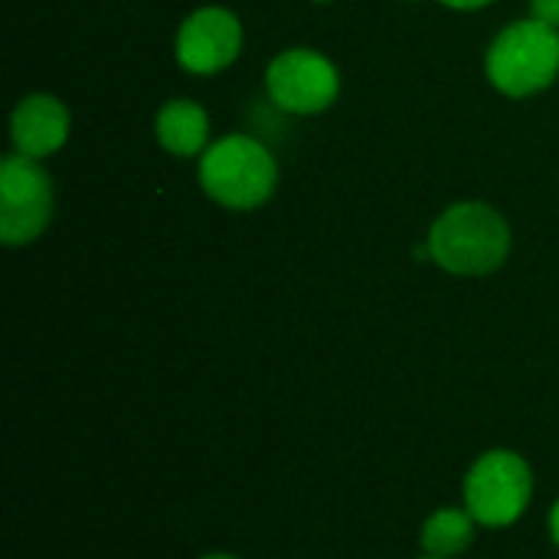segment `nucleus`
<instances>
[{
	"label": "nucleus",
	"instance_id": "nucleus-1",
	"mask_svg": "<svg viewBox=\"0 0 559 559\" xmlns=\"http://www.w3.org/2000/svg\"><path fill=\"white\" fill-rule=\"evenodd\" d=\"M432 262L462 278H481L498 272L511 255V229L504 216L478 200L449 206L426 239Z\"/></svg>",
	"mask_w": 559,
	"mask_h": 559
},
{
	"label": "nucleus",
	"instance_id": "nucleus-2",
	"mask_svg": "<svg viewBox=\"0 0 559 559\" xmlns=\"http://www.w3.org/2000/svg\"><path fill=\"white\" fill-rule=\"evenodd\" d=\"M200 187L226 210H259L278 187V164L262 141L226 134L200 154Z\"/></svg>",
	"mask_w": 559,
	"mask_h": 559
},
{
	"label": "nucleus",
	"instance_id": "nucleus-3",
	"mask_svg": "<svg viewBox=\"0 0 559 559\" xmlns=\"http://www.w3.org/2000/svg\"><path fill=\"white\" fill-rule=\"evenodd\" d=\"M485 72L491 85L511 98L550 88L559 75V29L534 16L504 26L488 46Z\"/></svg>",
	"mask_w": 559,
	"mask_h": 559
},
{
	"label": "nucleus",
	"instance_id": "nucleus-4",
	"mask_svg": "<svg viewBox=\"0 0 559 559\" xmlns=\"http://www.w3.org/2000/svg\"><path fill=\"white\" fill-rule=\"evenodd\" d=\"M462 501L478 527H511L534 501V472L521 452L488 449L472 462L462 481Z\"/></svg>",
	"mask_w": 559,
	"mask_h": 559
},
{
	"label": "nucleus",
	"instance_id": "nucleus-5",
	"mask_svg": "<svg viewBox=\"0 0 559 559\" xmlns=\"http://www.w3.org/2000/svg\"><path fill=\"white\" fill-rule=\"evenodd\" d=\"M52 223V180L39 160L7 154L0 164V239L29 246Z\"/></svg>",
	"mask_w": 559,
	"mask_h": 559
},
{
	"label": "nucleus",
	"instance_id": "nucleus-6",
	"mask_svg": "<svg viewBox=\"0 0 559 559\" xmlns=\"http://www.w3.org/2000/svg\"><path fill=\"white\" fill-rule=\"evenodd\" d=\"M269 98L288 115H318L328 111L341 95L337 66L314 49H285L269 62L265 72Z\"/></svg>",
	"mask_w": 559,
	"mask_h": 559
},
{
	"label": "nucleus",
	"instance_id": "nucleus-7",
	"mask_svg": "<svg viewBox=\"0 0 559 559\" xmlns=\"http://www.w3.org/2000/svg\"><path fill=\"white\" fill-rule=\"evenodd\" d=\"M242 23L226 7H200L190 13L174 39L177 62L193 75H216L239 59Z\"/></svg>",
	"mask_w": 559,
	"mask_h": 559
},
{
	"label": "nucleus",
	"instance_id": "nucleus-8",
	"mask_svg": "<svg viewBox=\"0 0 559 559\" xmlns=\"http://www.w3.org/2000/svg\"><path fill=\"white\" fill-rule=\"evenodd\" d=\"M69 108L56 98V95H26L20 98V105L10 115V141L13 151L33 160L52 157L66 138H69Z\"/></svg>",
	"mask_w": 559,
	"mask_h": 559
},
{
	"label": "nucleus",
	"instance_id": "nucleus-9",
	"mask_svg": "<svg viewBox=\"0 0 559 559\" xmlns=\"http://www.w3.org/2000/svg\"><path fill=\"white\" fill-rule=\"evenodd\" d=\"M157 144L174 157H197L210 147V115L190 98H174L157 111Z\"/></svg>",
	"mask_w": 559,
	"mask_h": 559
},
{
	"label": "nucleus",
	"instance_id": "nucleus-10",
	"mask_svg": "<svg viewBox=\"0 0 559 559\" xmlns=\"http://www.w3.org/2000/svg\"><path fill=\"white\" fill-rule=\"evenodd\" d=\"M475 534H478V521L468 514L465 504L462 508H439L426 518L419 544L432 557L455 559L472 550Z\"/></svg>",
	"mask_w": 559,
	"mask_h": 559
},
{
	"label": "nucleus",
	"instance_id": "nucleus-11",
	"mask_svg": "<svg viewBox=\"0 0 559 559\" xmlns=\"http://www.w3.org/2000/svg\"><path fill=\"white\" fill-rule=\"evenodd\" d=\"M531 16L559 29V0H531Z\"/></svg>",
	"mask_w": 559,
	"mask_h": 559
},
{
	"label": "nucleus",
	"instance_id": "nucleus-12",
	"mask_svg": "<svg viewBox=\"0 0 559 559\" xmlns=\"http://www.w3.org/2000/svg\"><path fill=\"white\" fill-rule=\"evenodd\" d=\"M439 3H445L452 10H481V7H488L495 0H439Z\"/></svg>",
	"mask_w": 559,
	"mask_h": 559
},
{
	"label": "nucleus",
	"instance_id": "nucleus-13",
	"mask_svg": "<svg viewBox=\"0 0 559 559\" xmlns=\"http://www.w3.org/2000/svg\"><path fill=\"white\" fill-rule=\"evenodd\" d=\"M547 524H550V540L557 544L559 550V501L550 508V521H547Z\"/></svg>",
	"mask_w": 559,
	"mask_h": 559
},
{
	"label": "nucleus",
	"instance_id": "nucleus-14",
	"mask_svg": "<svg viewBox=\"0 0 559 559\" xmlns=\"http://www.w3.org/2000/svg\"><path fill=\"white\" fill-rule=\"evenodd\" d=\"M200 559H242V557H236V554H203Z\"/></svg>",
	"mask_w": 559,
	"mask_h": 559
},
{
	"label": "nucleus",
	"instance_id": "nucleus-15",
	"mask_svg": "<svg viewBox=\"0 0 559 559\" xmlns=\"http://www.w3.org/2000/svg\"><path fill=\"white\" fill-rule=\"evenodd\" d=\"M416 559H445V557H432V554H423V557H416Z\"/></svg>",
	"mask_w": 559,
	"mask_h": 559
},
{
	"label": "nucleus",
	"instance_id": "nucleus-16",
	"mask_svg": "<svg viewBox=\"0 0 559 559\" xmlns=\"http://www.w3.org/2000/svg\"><path fill=\"white\" fill-rule=\"evenodd\" d=\"M314 3H331V0H314Z\"/></svg>",
	"mask_w": 559,
	"mask_h": 559
}]
</instances>
